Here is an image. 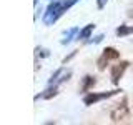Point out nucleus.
<instances>
[{"label":"nucleus","mask_w":133,"mask_h":125,"mask_svg":"<svg viewBox=\"0 0 133 125\" xmlns=\"http://www.w3.org/2000/svg\"><path fill=\"white\" fill-rule=\"evenodd\" d=\"M78 0H52L48 3V7L45 8V14L42 17L45 25H53L60 17L65 15V12H68Z\"/></svg>","instance_id":"f257e3e1"},{"label":"nucleus","mask_w":133,"mask_h":125,"mask_svg":"<svg viewBox=\"0 0 133 125\" xmlns=\"http://www.w3.org/2000/svg\"><path fill=\"white\" fill-rule=\"evenodd\" d=\"M120 92H123L122 89H115V90H110V92H87L83 95V103L87 107L90 105H95V103L102 102V100H107V98H111L115 95H118Z\"/></svg>","instance_id":"f03ea898"},{"label":"nucleus","mask_w":133,"mask_h":125,"mask_svg":"<svg viewBox=\"0 0 133 125\" xmlns=\"http://www.w3.org/2000/svg\"><path fill=\"white\" fill-rule=\"evenodd\" d=\"M128 117H130V105H128V98L125 97L120 103H116V107L111 108L110 120H111V123H120L123 120H127Z\"/></svg>","instance_id":"7ed1b4c3"},{"label":"nucleus","mask_w":133,"mask_h":125,"mask_svg":"<svg viewBox=\"0 0 133 125\" xmlns=\"http://www.w3.org/2000/svg\"><path fill=\"white\" fill-rule=\"evenodd\" d=\"M118 58H120V52H118V50L113 48V47H107L102 52V55L98 57V60H97V68L100 70V72H103L110 62L118 60Z\"/></svg>","instance_id":"20e7f679"},{"label":"nucleus","mask_w":133,"mask_h":125,"mask_svg":"<svg viewBox=\"0 0 133 125\" xmlns=\"http://www.w3.org/2000/svg\"><path fill=\"white\" fill-rule=\"evenodd\" d=\"M128 67H130V62L122 60V62L115 64L110 68V78H111V83H113V85H118V83H120V80H122V77L125 73V70H127Z\"/></svg>","instance_id":"39448f33"},{"label":"nucleus","mask_w":133,"mask_h":125,"mask_svg":"<svg viewBox=\"0 0 133 125\" xmlns=\"http://www.w3.org/2000/svg\"><path fill=\"white\" fill-rule=\"evenodd\" d=\"M58 95V85L57 83H48V87L47 89H45L43 92H42V93H38V95H35V102L37 100H50V98H53V97H57Z\"/></svg>","instance_id":"423d86ee"},{"label":"nucleus","mask_w":133,"mask_h":125,"mask_svg":"<svg viewBox=\"0 0 133 125\" xmlns=\"http://www.w3.org/2000/svg\"><path fill=\"white\" fill-rule=\"evenodd\" d=\"M95 27H97L95 23H87L85 27H83L82 30L78 32V35H77V40H78V42H87V40H88L90 37H91V33H93Z\"/></svg>","instance_id":"0eeeda50"},{"label":"nucleus","mask_w":133,"mask_h":125,"mask_svg":"<svg viewBox=\"0 0 133 125\" xmlns=\"http://www.w3.org/2000/svg\"><path fill=\"white\" fill-rule=\"evenodd\" d=\"M97 85V78L93 77V75H85V77L82 78V83H80V92H90L93 87Z\"/></svg>","instance_id":"6e6552de"},{"label":"nucleus","mask_w":133,"mask_h":125,"mask_svg":"<svg viewBox=\"0 0 133 125\" xmlns=\"http://www.w3.org/2000/svg\"><path fill=\"white\" fill-rule=\"evenodd\" d=\"M78 32H80V28H78V27H72V28H68V30L65 32V39H62V45H68L73 39H77Z\"/></svg>","instance_id":"1a4fd4ad"},{"label":"nucleus","mask_w":133,"mask_h":125,"mask_svg":"<svg viewBox=\"0 0 133 125\" xmlns=\"http://www.w3.org/2000/svg\"><path fill=\"white\" fill-rule=\"evenodd\" d=\"M115 33H116L118 39H125L128 35H133V25H120L115 30Z\"/></svg>","instance_id":"9d476101"},{"label":"nucleus","mask_w":133,"mask_h":125,"mask_svg":"<svg viewBox=\"0 0 133 125\" xmlns=\"http://www.w3.org/2000/svg\"><path fill=\"white\" fill-rule=\"evenodd\" d=\"M63 67H60V68H57L55 72H53L52 75H50V78H48V83H57L58 82V78L62 77V73H63Z\"/></svg>","instance_id":"9b49d317"},{"label":"nucleus","mask_w":133,"mask_h":125,"mask_svg":"<svg viewBox=\"0 0 133 125\" xmlns=\"http://www.w3.org/2000/svg\"><path fill=\"white\" fill-rule=\"evenodd\" d=\"M47 57H50V52L47 48H43V47L35 48V58H47Z\"/></svg>","instance_id":"f8f14e48"},{"label":"nucleus","mask_w":133,"mask_h":125,"mask_svg":"<svg viewBox=\"0 0 133 125\" xmlns=\"http://www.w3.org/2000/svg\"><path fill=\"white\" fill-rule=\"evenodd\" d=\"M103 39H105V35H103V33H100V35H97V37H90V40H87L85 43H93V45H97V43H100Z\"/></svg>","instance_id":"ddd939ff"},{"label":"nucleus","mask_w":133,"mask_h":125,"mask_svg":"<svg viewBox=\"0 0 133 125\" xmlns=\"http://www.w3.org/2000/svg\"><path fill=\"white\" fill-rule=\"evenodd\" d=\"M77 53H78V50H73V52L70 53V55H66V57L63 58V60H62V64H63V65H66V64H68V62L72 60V58H73L75 55H77Z\"/></svg>","instance_id":"4468645a"},{"label":"nucleus","mask_w":133,"mask_h":125,"mask_svg":"<svg viewBox=\"0 0 133 125\" xmlns=\"http://www.w3.org/2000/svg\"><path fill=\"white\" fill-rule=\"evenodd\" d=\"M107 2H108V0H97V7L98 8H103V7L107 5Z\"/></svg>","instance_id":"2eb2a0df"},{"label":"nucleus","mask_w":133,"mask_h":125,"mask_svg":"<svg viewBox=\"0 0 133 125\" xmlns=\"http://www.w3.org/2000/svg\"><path fill=\"white\" fill-rule=\"evenodd\" d=\"M130 18H133V8H128V14H127Z\"/></svg>","instance_id":"dca6fc26"},{"label":"nucleus","mask_w":133,"mask_h":125,"mask_svg":"<svg viewBox=\"0 0 133 125\" xmlns=\"http://www.w3.org/2000/svg\"><path fill=\"white\" fill-rule=\"evenodd\" d=\"M37 3H38V0H33V5H37Z\"/></svg>","instance_id":"f3484780"}]
</instances>
